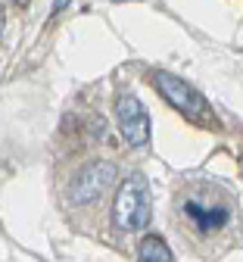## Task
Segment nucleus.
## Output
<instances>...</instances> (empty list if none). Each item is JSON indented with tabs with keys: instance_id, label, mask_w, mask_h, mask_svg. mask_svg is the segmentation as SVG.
<instances>
[{
	"instance_id": "1a4fd4ad",
	"label": "nucleus",
	"mask_w": 243,
	"mask_h": 262,
	"mask_svg": "<svg viewBox=\"0 0 243 262\" xmlns=\"http://www.w3.org/2000/svg\"><path fill=\"white\" fill-rule=\"evenodd\" d=\"M16 4H19V7H28V4H31V0H16Z\"/></svg>"
},
{
	"instance_id": "0eeeda50",
	"label": "nucleus",
	"mask_w": 243,
	"mask_h": 262,
	"mask_svg": "<svg viewBox=\"0 0 243 262\" xmlns=\"http://www.w3.org/2000/svg\"><path fill=\"white\" fill-rule=\"evenodd\" d=\"M65 4H69V0H56V4H53V13H59V10H62Z\"/></svg>"
},
{
	"instance_id": "7ed1b4c3",
	"label": "nucleus",
	"mask_w": 243,
	"mask_h": 262,
	"mask_svg": "<svg viewBox=\"0 0 243 262\" xmlns=\"http://www.w3.org/2000/svg\"><path fill=\"white\" fill-rule=\"evenodd\" d=\"M116 181V166L113 162H87L75 172V178L69 181V203L84 206L94 203L97 196H103V190H109V184Z\"/></svg>"
},
{
	"instance_id": "20e7f679",
	"label": "nucleus",
	"mask_w": 243,
	"mask_h": 262,
	"mask_svg": "<svg viewBox=\"0 0 243 262\" xmlns=\"http://www.w3.org/2000/svg\"><path fill=\"white\" fill-rule=\"evenodd\" d=\"M116 122H119L122 138L131 147H147L150 144V116H147V106L137 100L134 94H122L116 100Z\"/></svg>"
},
{
	"instance_id": "f03ea898",
	"label": "nucleus",
	"mask_w": 243,
	"mask_h": 262,
	"mask_svg": "<svg viewBox=\"0 0 243 262\" xmlns=\"http://www.w3.org/2000/svg\"><path fill=\"white\" fill-rule=\"evenodd\" d=\"M153 88L159 91V97L168 106H175L187 119H206L209 116V106H206L203 94L193 84H187L184 78L171 75V72H153Z\"/></svg>"
},
{
	"instance_id": "9d476101",
	"label": "nucleus",
	"mask_w": 243,
	"mask_h": 262,
	"mask_svg": "<svg viewBox=\"0 0 243 262\" xmlns=\"http://www.w3.org/2000/svg\"><path fill=\"white\" fill-rule=\"evenodd\" d=\"M116 4H125V0H116Z\"/></svg>"
},
{
	"instance_id": "6e6552de",
	"label": "nucleus",
	"mask_w": 243,
	"mask_h": 262,
	"mask_svg": "<svg viewBox=\"0 0 243 262\" xmlns=\"http://www.w3.org/2000/svg\"><path fill=\"white\" fill-rule=\"evenodd\" d=\"M0 35H4V7H0Z\"/></svg>"
},
{
	"instance_id": "423d86ee",
	"label": "nucleus",
	"mask_w": 243,
	"mask_h": 262,
	"mask_svg": "<svg viewBox=\"0 0 243 262\" xmlns=\"http://www.w3.org/2000/svg\"><path fill=\"white\" fill-rule=\"evenodd\" d=\"M137 256H141V259H156V262H168V259H171V250L162 244V237L150 234V237H144V244H141V250H137Z\"/></svg>"
},
{
	"instance_id": "f257e3e1",
	"label": "nucleus",
	"mask_w": 243,
	"mask_h": 262,
	"mask_svg": "<svg viewBox=\"0 0 243 262\" xmlns=\"http://www.w3.org/2000/svg\"><path fill=\"white\" fill-rule=\"evenodd\" d=\"M150 184L144 175H128L119 190H116V203H113V219L122 231H141L150 222Z\"/></svg>"
},
{
	"instance_id": "39448f33",
	"label": "nucleus",
	"mask_w": 243,
	"mask_h": 262,
	"mask_svg": "<svg viewBox=\"0 0 243 262\" xmlns=\"http://www.w3.org/2000/svg\"><path fill=\"white\" fill-rule=\"evenodd\" d=\"M184 215L200 228V231H212V228H222L228 222V209L225 206H206L200 200H187L184 203Z\"/></svg>"
}]
</instances>
